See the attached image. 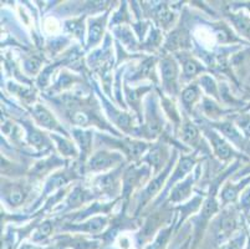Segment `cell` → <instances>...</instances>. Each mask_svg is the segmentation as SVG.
I'll use <instances>...</instances> for the list:
<instances>
[{
    "label": "cell",
    "instance_id": "1",
    "mask_svg": "<svg viewBox=\"0 0 250 249\" xmlns=\"http://www.w3.org/2000/svg\"><path fill=\"white\" fill-rule=\"evenodd\" d=\"M161 70H162V76L165 80L166 86H174L177 79V65L169 59H166L161 64Z\"/></svg>",
    "mask_w": 250,
    "mask_h": 249
},
{
    "label": "cell",
    "instance_id": "2",
    "mask_svg": "<svg viewBox=\"0 0 250 249\" xmlns=\"http://www.w3.org/2000/svg\"><path fill=\"white\" fill-rule=\"evenodd\" d=\"M118 161V156L110 154H97L94 158L90 162L91 170H104V168L110 167L111 164Z\"/></svg>",
    "mask_w": 250,
    "mask_h": 249
},
{
    "label": "cell",
    "instance_id": "3",
    "mask_svg": "<svg viewBox=\"0 0 250 249\" xmlns=\"http://www.w3.org/2000/svg\"><path fill=\"white\" fill-rule=\"evenodd\" d=\"M210 138H212V142H213V145H214L215 152H217V154L219 155L223 159L230 158L231 156H234V155H235L234 154V151L229 147L228 143L224 142L222 138H219L218 136H215L214 134H212Z\"/></svg>",
    "mask_w": 250,
    "mask_h": 249
},
{
    "label": "cell",
    "instance_id": "4",
    "mask_svg": "<svg viewBox=\"0 0 250 249\" xmlns=\"http://www.w3.org/2000/svg\"><path fill=\"white\" fill-rule=\"evenodd\" d=\"M34 115H35L36 120L42 123V126L47 127V129H55L56 127V122L54 120V117L47 113L44 107H36L34 110Z\"/></svg>",
    "mask_w": 250,
    "mask_h": 249
},
{
    "label": "cell",
    "instance_id": "5",
    "mask_svg": "<svg viewBox=\"0 0 250 249\" xmlns=\"http://www.w3.org/2000/svg\"><path fill=\"white\" fill-rule=\"evenodd\" d=\"M247 234L240 233L239 236L234 237L226 243H223L219 247V249H244V247H247Z\"/></svg>",
    "mask_w": 250,
    "mask_h": 249
},
{
    "label": "cell",
    "instance_id": "6",
    "mask_svg": "<svg viewBox=\"0 0 250 249\" xmlns=\"http://www.w3.org/2000/svg\"><path fill=\"white\" fill-rule=\"evenodd\" d=\"M182 137L186 142L193 143L197 138H198V131L195 129L193 123H186L182 130Z\"/></svg>",
    "mask_w": 250,
    "mask_h": 249
},
{
    "label": "cell",
    "instance_id": "7",
    "mask_svg": "<svg viewBox=\"0 0 250 249\" xmlns=\"http://www.w3.org/2000/svg\"><path fill=\"white\" fill-rule=\"evenodd\" d=\"M238 125L242 130L243 135L247 138H250V115H242L238 118Z\"/></svg>",
    "mask_w": 250,
    "mask_h": 249
},
{
    "label": "cell",
    "instance_id": "8",
    "mask_svg": "<svg viewBox=\"0 0 250 249\" xmlns=\"http://www.w3.org/2000/svg\"><path fill=\"white\" fill-rule=\"evenodd\" d=\"M165 177H166V175L161 176V177H158V178H157V180H154V181L152 182L151 184H149V187L146 189V192H145V195H146V198H149V197H151V196H153L154 193H156V192L158 191V189H160V187L162 186L163 181H165Z\"/></svg>",
    "mask_w": 250,
    "mask_h": 249
},
{
    "label": "cell",
    "instance_id": "9",
    "mask_svg": "<svg viewBox=\"0 0 250 249\" xmlns=\"http://www.w3.org/2000/svg\"><path fill=\"white\" fill-rule=\"evenodd\" d=\"M182 97H183V101L186 102V104H192V102L198 97V91H197V89H195L194 86H193V88L190 86V88H188L187 90L184 91Z\"/></svg>",
    "mask_w": 250,
    "mask_h": 249
},
{
    "label": "cell",
    "instance_id": "10",
    "mask_svg": "<svg viewBox=\"0 0 250 249\" xmlns=\"http://www.w3.org/2000/svg\"><path fill=\"white\" fill-rule=\"evenodd\" d=\"M201 70V68L198 66V64L194 63L192 60H188L187 63L184 64V74L187 76H192V75H195L197 72Z\"/></svg>",
    "mask_w": 250,
    "mask_h": 249
},
{
    "label": "cell",
    "instance_id": "11",
    "mask_svg": "<svg viewBox=\"0 0 250 249\" xmlns=\"http://www.w3.org/2000/svg\"><path fill=\"white\" fill-rule=\"evenodd\" d=\"M102 29L100 26V24H94L91 26L90 30V41L91 43H96L100 38H101Z\"/></svg>",
    "mask_w": 250,
    "mask_h": 249
},
{
    "label": "cell",
    "instance_id": "12",
    "mask_svg": "<svg viewBox=\"0 0 250 249\" xmlns=\"http://www.w3.org/2000/svg\"><path fill=\"white\" fill-rule=\"evenodd\" d=\"M24 193H22L20 189H15V191H13L9 195V201H10V203H13V204H19V203H21L22 198H24Z\"/></svg>",
    "mask_w": 250,
    "mask_h": 249
},
{
    "label": "cell",
    "instance_id": "13",
    "mask_svg": "<svg viewBox=\"0 0 250 249\" xmlns=\"http://www.w3.org/2000/svg\"><path fill=\"white\" fill-rule=\"evenodd\" d=\"M51 230H52L51 225H50V223H44V225L42 226V228H40V230H39V234H40L39 238L44 239L46 238V237H49L50 234H51Z\"/></svg>",
    "mask_w": 250,
    "mask_h": 249
},
{
    "label": "cell",
    "instance_id": "14",
    "mask_svg": "<svg viewBox=\"0 0 250 249\" xmlns=\"http://www.w3.org/2000/svg\"><path fill=\"white\" fill-rule=\"evenodd\" d=\"M190 247H192V242L188 239V241L184 242L183 244H181V247H179L178 249H190Z\"/></svg>",
    "mask_w": 250,
    "mask_h": 249
},
{
    "label": "cell",
    "instance_id": "15",
    "mask_svg": "<svg viewBox=\"0 0 250 249\" xmlns=\"http://www.w3.org/2000/svg\"><path fill=\"white\" fill-rule=\"evenodd\" d=\"M20 249H42V248H39V247H35V246H22Z\"/></svg>",
    "mask_w": 250,
    "mask_h": 249
},
{
    "label": "cell",
    "instance_id": "16",
    "mask_svg": "<svg viewBox=\"0 0 250 249\" xmlns=\"http://www.w3.org/2000/svg\"><path fill=\"white\" fill-rule=\"evenodd\" d=\"M247 110H250V102H249V105L247 106Z\"/></svg>",
    "mask_w": 250,
    "mask_h": 249
}]
</instances>
